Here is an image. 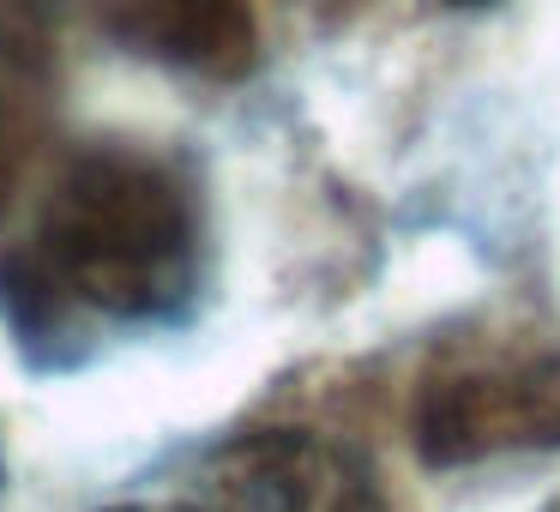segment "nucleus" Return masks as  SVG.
I'll return each mask as SVG.
<instances>
[{
    "label": "nucleus",
    "mask_w": 560,
    "mask_h": 512,
    "mask_svg": "<svg viewBox=\"0 0 560 512\" xmlns=\"http://www.w3.org/2000/svg\"><path fill=\"white\" fill-rule=\"evenodd\" d=\"M25 271L49 307L163 319L199 283V206L151 151H79L43 206Z\"/></svg>",
    "instance_id": "f257e3e1"
},
{
    "label": "nucleus",
    "mask_w": 560,
    "mask_h": 512,
    "mask_svg": "<svg viewBox=\"0 0 560 512\" xmlns=\"http://www.w3.org/2000/svg\"><path fill=\"white\" fill-rule=\"evenodd\" d=\"M416 452L434 470L560 446V350L494 344L440 362L416 392Z\"/></svg>",
    "instance_id": "f03ea898"
},
{
    "label": "nucleus",
    "mask_w": 560,
    "mask_h": 512,
    "mask_svg": "<svg viewBox=\"0 0 560 512\" xmlns=\"http://www.w3.org/2000/svg\"><path fill=\"white\" fill-rule=\"evenodd\" d=\"M97 7L139 55H158L187 73L235 79L259 49L254 0H97Z\"/></svg>",
    "instance_id": "7ed1b4c3"
},
{
    "label": "nucleus",
    "mask_w": 560,
    "mask_h": 512,
    "mask_svg": "<svg viewBox=\"0 0 560 512\" xmlns=\"http://www.w3.org/2000/svg\"><path fill=\"white\" fill-rule=\"evenodd\" d=\"M223 512H350V482L307 440H259L223 470Z\"/></svg>",
    "instance_id": "20e7f679"
},
{
    "label": "nucleus",
    "mask_w": 560,
    "mask_h": 512,
    "mask_svg": "<svg viewBox=\"0 0 560 512\" xmlns=\"http://www.w3.org/2000/svg\"><path fill=\"white\" fill-rule=\"evenodd\" d=\"M49 133V37L0 25V199L31 170Z\"/></svg>",
    "instance_id": "39448f33"
},
{
    "label": "nucleus",
    "mask_w": 560,
    "mask_h": 512,
    "mask_svg": "<svg viewBox=\"0 0 560 512\" xmlns=\"http://www.w3.org/2000/svg\"><path fill=\"white\" fill-rule=\"evenodd\" d=\"M0 25L31 31V37H49V0H0Z\"/></svg>",
    "instance_id": "423d86ee"
},
{
    "label": "nucleus",
    "mask_w": 560,
    "mask_h": 512,
    "mask_svg": "<svg viewBox=\"0 0 560 512\" xmlns=\"http://www.w3.org/2000/svg\"><path fill=\"white\" fill-rule=\"evenodd\" d=\"M115 512H194V507H115Z\"/></svg>",
    "instance_id": "0eeeda50"
},
{
    "label": "nucleus",
    "mask_w": 560,
    "mask_h": 512,
    "mask_svg": "<svg viewBox=\"0 0 560 512\" xmlns=\"http://www.w3.org/2000/svg\"><path fill=\"white\" fill-rule=\"evenodd\" d=\"M452 7H482V0H452Z\"/></svg>",
    "instance_id": "6e6552de"
}]
</instances>
